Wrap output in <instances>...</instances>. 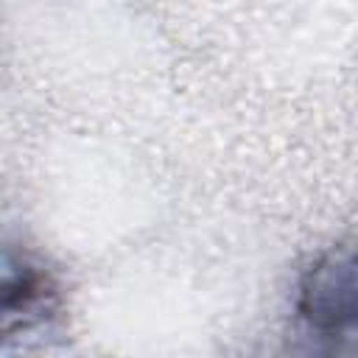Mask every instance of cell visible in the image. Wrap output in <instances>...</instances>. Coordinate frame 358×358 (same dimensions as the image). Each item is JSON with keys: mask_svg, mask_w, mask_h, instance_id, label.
<instances>
[{"mask_svg": "<svg viewBox=\"0 0 358 358\" xmlns=\"http://www.w3.org/2000/svg\"><path fill=\"white\" fill-rule=\"evenodd\" d=\"M302 319L330 336H358V241L324 255L305 277Z\"/></svg>", "mask_w": 358, "mask_h": 358, "instance_id": "6da1fadb", "label": "cell"}]
</instances>
